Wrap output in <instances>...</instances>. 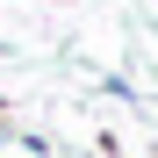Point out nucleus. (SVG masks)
Returning a JSON list of instances; mask_svg holds the SVG:
<instances>
[{
    "mask_svg": "<svg viewBox=\"0 0 158 158\" xmlns=\"http://www.w3.org/2000/svg\"><path fill=\"white\" fill-rule=\"evenodd\" d=\"M0 122H7V101H0Z\"/></svg>",
    "mask_w": 158,
    "mask_h": 158,
    "instance_id": "obj_1",
    "label": "nucleus"
}]
</instances>
